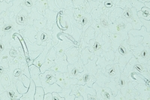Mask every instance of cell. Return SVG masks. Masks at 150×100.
Segmentation results:
<instances>
[{
    "label": "cell",
    "instance_id": "cell-1",
    "mask_svg": "<svg viewBox=\"0 0 150 100\" xmlns=\"http://www.w3.org/2000/svg\"><path fill=\"white\" fill-rule=\"evenodd\" d=\"M132 29L131 24L125 21L122 17L116 19V21L109 26V32L120 34L123 40H128V32Z\"/></svg>",
    "mask_w": 150,
    "mask_h": 100
},
{
    "label": "cell",
    "instance_id": "cell-2",
    "mask_svg": "<svg viewBox=\"0 0 150 100\" xmlns=\"http://www.w3.org/2000/svg\"><path fill=\"white\" fill-rule=\"evenodd\" d=\"M56 24L62 32L71 35L73 32V24L71 20L67 14H65V9H61L57 13Z\"/></svg>",
    "mask_w": 150,
    "mask_h": 100
},
{
    "label": "cell",
    "instance_id": "cell-3",
    "mask_svg": "<svg viewBox=\"0 0 150 100\" xmlns=\"http://www.w3.org/2000/svg\"><path fill=\"white\" fill-rule=\"evenodd\" d=\"M131 50L139 63L149 65V48H145L142 44H140L136 47H131Z\"/></svg>",
    "mask_w": 150,
    "mask_h": 100
},
{
    "label": "cell",
    "instance_id": "cell-4",
    "mask_svg": "<svg viewBox=\"0 0 150 100\" xmlns=\"http://www.w3.org/2000/svg\"><path fill=\"white\" fill-rule=\"evenodd\" d=\"M92 87L96 91V97H97V99H114V96L112 94L110 89L109 87H108V86H99L96 82H95L93 84V85H92Z\"/></svg>",
    "mask_w": 150,
    "mask_h": 100
},
{
    "label": "cell",
    "instance_id": "cell-5",
    "mask_svg": "<svg viewBox=\"0 0 150 100\" xmlns=\"http://www.w3.org/2000/svg\"><path fill=\"white\" fill-rule=\"evenodd\" d=\"M68 65L67 57L65 54L62 55H57L54 61V64L50 69L54 71H60V72H68Z\"/></svg>",
    "mask_w": 150,
    "mask_h": 100
},
{
    "label": "cell",
    "instance_id": "cell-6",
    "mask_svg": "<svg viewBox=\"0 0 150 100\" xmlns=\"http://www.w3.org/2000/svg\"><path fill=\"white\" fill-rule=\"evenodd\" d=\"M74 44L71 41H69L66 37L63 35L62 32L60 36V40L56 45L53 46L56 51L57 55H62L65 53V51L70 48L73 47Z\"/></svg>",
    "mask_w": 150,
    "mask_h": 100
},
{
    "label": "cell",
    "instance_id": "cell-7",
    "mask_svg": "<svg viewBox=\"0 0 150 100\" xmlns=\"http://www.w3.org/2000/svg\"><path fill=\"white\" fill-rule=\"evenodd\" d=\"M128 34L134 36H143V41H142L141 44L145 47V48H150V41H149V37L150 34L149 32H147L146 28L144 26H142L140 29H131L128 32Z\"/></svg>",
    "mask_w": 150,
    "mask_h": 100
},
{
    "label": "cell",
    "instance_id": "cell-8",
    "mask_svg": "<svg viewBox=\"0 0 150 100\" xmlns=\"http://www.w3.org/2000/svg\"><path fill=\"white\" fill-rule=\"evenodd\" d=\"M104 75L110 78V80H114L117 81L121 75L120 66L118 63H112L109 64L106 66L105 71L104 72Z\"/></svg>",
    "mask_w": 150,
    "mask_h": 100
},
{
    "label": "cell",
    "instance_id": "cell-9",
    "mask_svg": "<svg viewBox=\"0 0 150 100\" xmlns=\"http://www.w3.org/2000/svg\"><path fill=\"white\" fill-rule=\"evenodd\" d=\"M52 30H48L47 29H44L37 32L35 36V43L38 45L46 46L47 44L51 40Z\"/></svg>",
    "mask_w": 150,
    "mask_h": 100
},
{
    "label": "cell",
    "instance_id": "cell-10",
    "mask_svg": "<svg viewBox=\"0 0 150 100\" xmlns=\"http://www.w3.org/2000/svg\"><path fill=\"white\" fill-rule=\"evenodd\" d=\"M84 64L83 63L82 60L79 58L78 61L76 62L74 64L68 65V73L71 78H77V77L80 75V73L84 71Z\"/></svg>",
    "mask_w": 150,
    "mask_h": 100
},
{
    "label": "cell",
    "instance_id": "cell-11",
    "mask_svg": "<svg viewBox=\"0 0 150 100\" xmlns=\"http://www.w3.org/2000/svg\"><path fill=\"white\" fill-rule=\"evenodd\" d=\"M85 67V66H84ZM77 79L78 80L79 85H84L87 84L89 86L92 87L93 84L96 81V77L90 74L89 72L86 71V69H84V71L81 72L78 76L77 77Z\"/></svg>",
    "mask_w": 150,
    "mask_h": 100
},
{
    "label": "cell",
    "instance_id": "cell-12",
    "mask_svg": "<svg viewBox=\"0 0 150 100\" xmlns=\"http://www.w3.org/2000/svg\"><path fill=\"white\" fill-rule=\"evenodd\" d=\"M40 78H41V86L45 84H53L56 83V81L55 71L51 69L46 70L45 72L41 73Z\"/></svg>",
    "mask_w": 150,
    "mask_h": 100
},
{
    "label": "cell",
    "instance_id": "cell-13",
    "mask_svg": "<svg viewBox=\"0 0 150 100\" xmlns=\"http://www.w3.org/2000/svg\"><path fill=\"white\" fill-rule=\"evenodd\" d=\"M65 55L67 57V61L68 64H74L78 61L80 58V52L79 51V48L77 47H71L65 51Z\"/></svg>",
    "mask_w": 150,
    "mask_h": 100
},
{
    "label": "cell",
    "instance_id": "cell-14",
    "mask_svg": "<svg viewBox=\"0 0 150 100\" xmlns=\"http://www.w3.org/2000/svg\"><path fill=\"white\" fill-rule=\"evenodd\" d=\"M52 47H53V44H52V41L51 40H50V41L47 44V45L45 46L42 52L39 54V56H38V57L35 59L34 61H33V64H34L35 66H36L37 67L40 68L41 65H42L43 63H44V62L45 61L47 56L48 54V52H49L50 49Z\"/></svg>",
    "mask_w": 150,
    "mask_h": 100
},
{
    "label": "cell",
    "instance_id": "cell-15",
    "mask_svg": "<svg viewBox=\"0 0 150 100\" xmlns=\"http://www.w3.org/2000/svg\"><path fill=\"white\" fill-rule=\"evenodd\" d=\"M58 12L53 11L50 9H45L44 17L47 19V29L48 30H52L53 26L56 21V16Z\"/></svg>",
    "mask_w": 150,
    "mask_h": 100
},
{
    "label": "cell",
    "instance_id": "cell-16",
    "mask_svg": "<svg viewBox=\"0 0 150 100\" xmlns=\"http://www.w3.org/2000/svg\"><path fill=\"white\" fill-rule=\"evenodd\" d=\"M29 69L31 79L35 82L36 86H41V78H40V75H41L40 68L35 66L34 64H32L29 66Z\"/></svg>",
    "mask_w": 150,
    "mask_h": 100
},
{
    "label": "cell",
    "instance_id": "cell-17",
    "mask_svg": "<svg viewBox=\"0 0 150 100\" xmlns=\"http://www.w3.org/2000/svg\"><path fill=\"white\" fill-rule=\"evenodd\" d=\"M92 21V17L91 14L89 13H85L84 12L83 14L82 17L80 18V21L77 23V26L79 27L80 29H81L83 32H84L86 31V29L87 28L90 26V24Z\"/></svg>",
    "mask_w": 150,
    "mask_h": 100
},
{
    "label": "cell",
    "instance_id": "cell-18",
    "mask_svg": "<svg viewBox=\"0 0 150 100\" xmlns=\"http://www.w3.org/2000/svg\"><path fill=\"white\" fill-rule=\"evenodd\" d=\"M109 36L110 40V44H111V49L112 51H116L117 48L119 47L120 44L123 41V39L122 36L120 34L117 33H112V32H108V34Z\"/></svg>",
    "mask_w": 150,
    "mask_h": 100
},
{
    "label": "cell",
    "instance_id": "cell-19",
    "mask_svg": "<svg viewBox=\"0 0 150 100\" xmlns=\"http://www.w3.org/2000/svg\"><path fill=\"white\" fill-rule=\"evenodd\" d=\"M80 57L84 65L86 64L89 60L97 59V56L95 55V54H94L93 52H91V51H89L88 47H87V48H83V49L81 51L80 54Z\"/></svg>",
    "mask_w": 150,
    "mask_h": 100
},
{
    "label": "cell",
    "instance_id": "cell-20",
    "mask_svg": "<svg viewBox=\"0 0 150 100\" xmlns=\"http://www.w3.org/2000/svg\"><path fill=\"white\" fill-rule=\"evenodd\" d=\"M79 93L83 96V99L87 100L88 95L96 96V91L93 87H90L87 84L79 85Z\"/></svg>",
    "mask_w": 150,
    "mask_h": 100
},
{
    "label": "cell",
    "instance_id": "cell-21",
    "mask_svg": "<svg viewBox=\"0 0 150 100\" xmlns=\"http://www.w3.org/2000/svg\"><path fill=\"white\" fill-rule=\"evenodd\" d=\"M36 85L33 80L31 79L30 85L28 88L27 92L24 93L23 95L20 98V99H27V100H34L35 93Z\"/></svg>",
    "mask_w": 150,
    "mask_h": 100
},
{
    "label": "cell",
    "instance_id": "cell-22",
    "mask_svg": "<svg viewBox=\"0 0 150 100\" xmlns=\"http://www.w3.org/2000/svg\"><path fill=\"white\" fill-rule=\"evenodd\" d=\"M131 11H132V21L131 24L132 28L133 29H140L143 26V24L137 16V11L134 8H131Z\"/></svg>",
    "mask_w": 150,
    "mask_h": 100
},
{
    "label": "cell",
    "instance_id": "cell-23",
    "mask_svg": "<svg viewBox=\"0 0 150 100\" xmlns=\"http://www.w3.org/2000/svg\"><path fill=\"white\" fill-rule=\"evenodd\" d=\"M137 62H138V61H137V58L135 57L134 56H132V57L128 60V62L126 63V65L125 66L124 69H123V71H122V74L125 75V76L127 77V78L129 76L130 73L132 71L134 66V64L137 63Z\"/></svg>",
    "mask_w": 150,
    "mask_h": 100
},
{
    "label": "cell",
    "instance_id": "cell-24",
    "mask_svg": "<svg viewBox=\"0 0 150 100\" xmlns=\"http://www.w3.org/2000/svg\"><path fill=\"white\" fill-rule=\"evenodd\" d=\"M43 17H44V15L40 14L39 12L38 11L35 5V6H33V7L32 8L30 14H29V21H28V24H29V25L32 26L33 24V21H34L35 20H39V19L43 18Z\"/></svg>",
    "mask_w": 150,
    "mask_h": 100
},
{
    "label": "cell",
    "instance_id": "cell-25",
    "mask_svg": "<svg viewBox=\"0 0 150 100\" xmlns=\"http://www.w3.org/2000/svg\"><path fill=\"white\" fill-rule=\"evenodd\" d=\"M16 21H17V24H20V25L26 26V24H28V21H29L28 12L25 9H23L17 16Z\"/></svg>",
    "mask_w": 150,
    "mask_h": 100
},
{
    "label": "cell",
    "instance_id": "cell-26",
    "mask_svg": "<svg viewBox=\"0 0 150 100\" xmlns=\"http://www.w3.org/2000/svg\"><path fill=\"white\" fill-rule=\"evenodd\" d=\"M96 78V83L99 85V86H104V85H106L107 84L109 83L110 81V80L108 77L106 76L104 74H103L100 70L98 71H97L96 73V75H95Z\"/></svg>",
    "mask_w": 150,
    "mask_h": 100
},
{
    "label": "cell",
    "instance_id": "cell-27",
    "mask_svg": "<svg viewBox=\"0 0 150 100\" xmlns=\"http://www.w3.org/2000/svg\"><path fill=\"white\" fill-rule=\"evenodd\" d=\"M99 21H100V24L102 27V33H104V30H106V32H107L106 35H107L109 32V26L112 24V22L110 21L109 17L104 14L99 17Z\"/></svg>",
    "mask_w": 150,
    "mask_h": 100
},
{
    "label": "cell",
    "instance_id": "cell-28",
    "mask_svg": "<svg viewBox=\"0 0 150 100\" xmlns=\"http://www.w3.org/2000/svg\"><path fill=\"white\" fill-rule=\"evenodd\" d=\"M82 37L83 39H84V41H85L87 44H89V41H90L91 39H96V38L95 29H94L92 26H89V27L86 29L85 32H83Z\"/></svg>",
    "mask_w": 150,
    "mask_h": 100
},
{
    "label": "cell",
    "instance_id": "cell-29",
    "mask_svg": "<svg viewBox=\"0 0 150 100\" xmlns=\"http://www.w3.org/2000/svg\"><path fill=\"white\" fill-rule=\"evenodd\" d=\"M33 27L35 30L38 32L44 29H47V19L45 17L39 20H35L33 21Z\"/></svg>",
    "mask_w": 150,
    "mask_h": 100
},
{
    "label": "cell",
    "instance_id": "cell-30",
    "mask_svg": "<svg viewBox=\"0 0 150 100\" xmlns=\"http://www.w3.org/2000/svg\"><path fill=\"white\" fill-rule=\"evenodd\" d=\"M65 75L66 72H60V71H55L56 75V83L60 86L62 88H65Z\"/></svg>",
    "mask_w": 150,
    "mask_h": 100
},
{
    "label": "cell",
    "instance_id": "cell-31",
    "mask_svg": "<svg viewBox=\"0 0 150 100\" xmlns=\"http://www.w3.org/2000/svg\"><path fill=\"white\" fill-rule=\"evenodd\" d=\"M44 90H45V93H53V92H57V93H59L62 88L61 86H59L56 83L53 84H45L42 85Z\"/></svg>",
    "mask_w": 150,
    "mask_h": 100
},
{
    "label": "cell",
    "instance_id": "cell-32",
    "mask_svg": "<svg viewBox=\"0 0 150 100\" xmlns=\"http://www.w3.org/2000/svg\"><path fill=\"white\" fill-rule=\"evenodd\" d=\"M26 48H27L28 51H30L31 52H42L45 46L38 45L36 43H32L29 42V41H26Z\"/></svg>",
    "mask_w": 150,
    "mask_h": 100
},
{
    "label": "cell",
    "instance_id": "cell-33",
    "mask_svg": "<svg viewBox=\"0 0 150 100\" xmlns=\"http://www.w3.org/2000/svg\"><path fill=\"white\" fill-rule=\"evenodd\" d=\"M122 9L116 6L115 9H113V10L110 12V20L111 22L113 23L114 21H116V19L122 17Z\"/></svg>",
    "mask_w": 150,
    "mask_h": 100
},
{
    "label": "cell",
    "instance_id": "cell-34",
    "mask_svg": "<svg viewBox=\"0 0 150 100\" xmlns=\"http://www.w3.org/2000/svg\"><path fill=\"white\" fill-rule=\"evenodd\" d=\"M35 7L40 14H45V9H47V0H36Z\"/></svg>",
    "mask_w": 150,
    "mask_h": 100
},
{
    "label": "cell",
    "instance_id": "cell-35",
    "mask_svg": "<svg viewBox=\"0 0 150 100\" xmlns=\"http://www.w3.org/2000/svg\"><path fill=\"white\" fill-rule=\"evenodd\" d=\"M137 16L139 18H143L147 20V21H150V9L144 6L137 11Z\"/></svg>",
    "mask_w": 150,
    "mask_h": 100
},
{
    "label": "cell",
    "instance_id": "cell-36",
    "mask_svg": "<svg viewBox=\"0 0 150 100\" xmlns=\"http://www.w3.org/2000/svg\"><path fill=\"white\" fill-rule=\"evenodd\" d=\"M122 17L124 19L125 21H126L127 22L131 24V21H132V11H131V8L126 7L123 9Z\"/></svg>",
    "mask_w": 150,
    "mask_h": 100
},
{
    "label": "cell",
    "instance_id": "cell-37",
    "mask_svg": "<svg viewBox=\"0 0 150 100\" xmlns=\"http://www.w3.org/2000/svg\"><path fill=\"white\" fill-rule=\"evenodd\" d=\"M90 26H92L95 29L96 37L98 36V35L100 34L101 32H102V27H101V25L100 24L99 18L96 19V20H92V23L90 24Z\"/></svg>",
    "mask_w": 150,
    "mask_h": 100
},
{
    "label": "cell",
    "instance_id": "cell-38",
    "mask_svg": "<svg viewBox=\"0 0 150 100\" xmlns=\"http://www.w3.org/2000/svg\"><path fill=\"white\" fill-rule=\"evenodd\" d=\"M45 94V90L42 86H36L34 100H44Z\"/></svg>",
    "mask_w": 150,
    "mask_h": 100
},
{
    "label": "cell",
    "instance_id": "cell-39",
    "mask_svg": "<svg viewBox=\"0 0 150 100\" xmlns=\"http://www.w3.org/2000/svg\"><path fill=\"white\" fill-rule=\"evenodd\" d=\"M116 88L118 89V90H120V89H122L123 87L126 86L127 84V77L125 76L122 74V72H121V75H120V78L118 79V81L116 83Z\"/></svg>",
    "mask_w": 150,
    "mask_h": 100
},
{
    "label": "cell",
    "instance_id": "cell-40",
    "mask_svg": "<svg viewBox=\"0 0 150 100\" xmlns=\"http://www.w3.org/2000/svg\"><path fill=\"white\" fill-rule=\"evenodd\" d=\"M103 14H104V12H103L101 8H96V9H93L91 11V15H92V20H96V19L99 18Z\"/></svg>",
    "mask_w": 150,
    "mask_h": 100
},
{
    "label": "cell",
    "instance_id": "cell-41",
    "mask_svg": "<svg viewBox=\"0 0 150 100\" xmlns=\"http://www.w3.org/2000/svg\"><path fill=\"white\" fill-rule=\"evenodd\" d=\"M47 9L56 12H59L61 9L58 7L55 0H47Z\"/></svg>",
    "mask_w": 150,
    "mask_h": 100
},
{
    "label": "cell",
    "instance_id": "cell-42",
    "mask_svg": "<svg viewBox=\"0 0 150 100\" xmlns=\"http://www.w3.org/2000/svg\"><path fill=\"white\" fill-rule=\"evenodd\" d=\"M16 86H17V90L18 91V93L22 94V95H23L24 93H26L28 90V87L24 86V84H23V82L21 81V80H19L17 82Z\"/></svg>",
    "mask_w": 150,
    "mask_h": 100
},
{
    "label": "cell",
    "instance_id": "cell-43",
    "mask_svg": "<svg viewBox=\"0 0 150 100\" xmlns=\"http://www.w3.org/2000/svg\"><path fill=\"white\" fill-rule=\"evenodd\" d=\"M130 2H131V7L136 9V10L138 11L143 7H144V3L140 2L138 0H130Z\"/></svg>",
    "mask_w": 150,
    "mask_h": 100
},
{
    "label": "cell",
    "instance_id": "cell-44",
    "mask_svg": "<svg viewBox=\"0 0 150 100\" xmlns=\"http://www.w3.org/2000/svg\"><path fill=\"white\" fill-rule=\"evenodd\" d=\"M116 7V5L113 3L112 0H105L104 2V8L108 9L110 12L112 11Z\"/></svg>",
    "mask_w": 150,
    "mask_h": 100
},
{
    "label": "cell",
    "instance_id": "cell-45",
    "mask_svg": "<svg viewBox=\"0 0 150 100\" xmlns=\"http://www.w3.org/2000/svg\"><path fill=\"white\" fill-rule=\"evenodd\" d=\"M116 6L121 8V9H122L126 7L132 8L131 7V2H130V0H120V2L116 4Z\"/></svg>",
    "mask_w": 150,
    "mask_h": 100
},
{
    "label": "cell",
    "instance_id": "cell-46",
    "mask_svg": "<svg viewBox=\"0 0 150 100\" xmlns=\"http://www.w3.org/2000/svg\"><path fill=\"white\" fill-rule=\"evenodd\" d=\"M83 13L84 12H82L79 9H74V17L76 22L78 23L80 21Z\"/></svg>",
    "mask_w": 150,
    "mask_h": 100
},
{
    "label": "cell",
    "instance_id": "cell-47",
    "mask_svg": "<svg viewBox=\"0 0 150 100\" xmlns=\"http://www.w3.org/2000/svg\"><path fill=\"white\" fill-rule=\"evenodd\" d=\"M21 81L23 82V84H24V86H26L29 88V85H30V81H31V78H29L28 76H26V75H22L21 77Z\"/></svg>",
    "mask_w": 150,
    "mask_h": 100
},
{
    "label": "cell",
    "instance_id": "cell-48",
    "mask_svg": "<svg viewBox=\"0 0 150 100\" xmlns=\"http://www.w3.org/2000/svg\"><path fill=\"white\" fill-rule=\"evenodd\" d=\"M71 92V88L69 87V88H63L59 93V95L61 96L62 97H64V98H65V96H68L70 94Z\"/></svg>",
    "mask_w": 150,
    "mask_h": 100
},
{
    "label": "cell",
    "instance_id": "cell-49",
    "mask_svg": "<svg viewBox=\"0 0 150 100\" xmlns=\"http://www.w3.org/2000/svg\"><path fill=\"white\" fill-rule=\"evenodd\" d=\"M140 21L143 24V26L146 28L147 32H150V21H147V20H145V19L140 18Z\"/></svg>",
    "mask_w": 150,
    "mask_h": 100
},
{
    "label": "cell",
    "instance_id": "cell-50",
    "mask_svg": "<svg viewBox=\"0 0 150 100\" xmlns=\"http://www.w3.org/2000/svg\"><path fill=\"white\" fill-rule=\"evenodd\" d=\"M52 96H53V100H65V99L64 97H62L59 95V93L57 92H53Z\"/></svg>",
    "mask_w": 150,
    "mask_h": 100
},
{
    "label": "cell",
    "instance_id": "cell-51",
    "mask_svg": "<svg viewBox=\"0 0 150 100\" xmlns=\"http://www.w3.org/2000/svg\"><path fill=\"white\" fill-rule=\"evenodd\" d=\"M22 71H21L20 69H16L14 71V73H13V75L15 78H20V77L22 75Z\"/></svg>",
    "mask_w": 150,
    "mask_h": 100
},
{
    "label": "cell",
    "instance_id": "cell-52",
    "mask_svg": "<svg viewBox=\"0 0 150 100\" xmlns=\"http://www.w3.org/2000/svg\"><path fill=\"white\" fill-rule=\"evenodd\" d=\"M9 54H10V56H11V57H15V56H17V54H18V53H17V51L15 49H11L10 51H9Z\"/></svg>",
    "mask_w": 150,
    "mask_h": 100
},
{
    "label": "cell",
    "instance_id": "cell-53",
    "mask_svg": "<svg viewBox=\"0 0 150 100\" xmlns=\"http://www.w3.org/2000/svg\"><path fill=\"white\" fill-rule=\"evenodd\" d=\"M44 100H53V96H52V93H45V96H44Z\"/></svg>",
    "mask_w": 150,
    "mask_h": 100
},
{
    "label": "cell",
    "instance_id": "cell-54",
    "mask_svg": "<svg viewBox=\"0 0 150 100\" xmlns=\"http://www.w3.org/2000/svg\"><path fill=\"white\" fill-rule=\"evenodd\" d=\"M56 2V4H57V5H58V7L59 8V9H64V4H63V2H62V0H55Z\"/></svg>",
    "mask_w": 150,
    "mask_h": 100
},
{
    "label": "cell",
    "instance_id": "cell-55",
    "mask_svg": "<svg viewBox=\"0 0 150 100\" xmlns=\"http://www.w3.org/2000/svg\"><path fill=\"white\" fill-rule=\"evenodd\" d=\"M75 97H76V96L74 95V94H69L68 96H65V100H74Z\"/></svg>",
    "mask_w": 150,
    "mask_h": 100
},
{
    "label": "cell",
    "instance_id": "cell-56",
    "mask_svg": "<svg viewBox=\"0 0 150 100\" xmlns=\"http://www.w3.org/2000/svg\"><path fill=\"white\" fill-rule=\"evenodd\" d=\"M12 29V26L11 25H8L6 26H5L3 29V30L5 31V32H9L10 30H11Z\"/></svg>",
    "mask_w": 150,
    "mask_h": 100
},
{
    "label": "cell",
    "instance_id": "cell-57",
    "mask_svg": "<svg viewBox=\"0 0 150 100\" xmlns=\"http://www.w3.org/2000/svg\"><path fill=\"white\" fill-rule=\"evenodd\" d=\"M97 97L95 95H88L87 96V100H96Z\"/></svg>",
    "mask_w": 150,
    "mask_h": 100
},
{
    "label": "cell",
    "instance_id": "cell-58",
    "mask_svg": "<svg viewBox=\"0 0 150 100\" xmlns=\"http://www.w3.org/2000/svg\"><path fill=\"white\" fill-rule=\"evenodd\" d=\"M4 50H5V45H4V44L2 43V41H0V53L2 52Z\"/></svg>",
    "mask_w": 150,
    "mask_h": 100
},
{
    "label": "cell",
    "instance_id": "cell-59",
    "mask_svg": "<svg viewBox=\"0 0 150 100\" xmlns=\"http://www.w3.org/2000/svg\"><path fill=\"white\" fill-rule=\"evenodd\" d=\"M144 6L146 8H149L150 9V2H144Z\"/></svg>",
    "mask_w": 150,
    "mask_h": 100
},
{
    "label": "cell",
    "instance_id": "cell-60",
    "mask_svg": "<svg viewBox=\"0 0 150 100\" xmlns=\"http://www.w3.org/2000/svg\"><path fill=\"white\" fill-rule=\"evenodd\" d=\"M4 71H5V69H4L2 66H0V75L2 74V73L4 72Z\"/></svg>",
    "mask_w": 150,
    "mask_h": 100
},
{
    "label": "cell",
    "instance_id": "cell-61",
    "mask_svg": "<svg viewBox=\"0 0 150 100\" xmlns=\"http://www.w3.org/2000/svg\"><path fill=\"white\" fill-rule=\"evenodd\" d=\"M138 1L143 2V3H144V2H150V0H138Z\"/></svg>",
    "mask_w": 150,
    "mask_h": 100
}]
</instances>
